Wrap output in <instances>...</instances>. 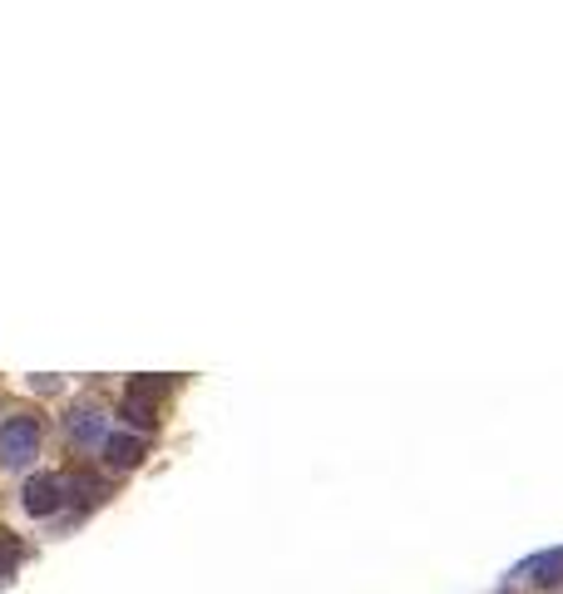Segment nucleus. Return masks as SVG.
Wrapping results in <instances>:
<instances>
[{
    "instance_id": "4",
    "label": "nucleus",
    "mask_w": 563,
    "mask_h": 594,
    "mask_svg": "<svg viewBox=\"0 0 563 594\" xmlns=\"http://www.w3.org/2000/svg\"><path fill=\"white\" fill-rule=\"evenodd\" d=\"M105 456H109V465L128 471V465L144 461V441H138V436H109V441H105Z\"/></svg>"
},
{
    "instance_id": "7",
    "label": "nucleus",
    "mask_w": 563,
    "mask_h": 594,
    "mask_svg": "<svg viewBox=\"0 0 563 594\" xmlns=\"http://www.w3.org/2000/svg\"><path fill=\"white\" fill-rule=\"evenodd\" d=\"M169 391H173V381L149 377V381H134V387H128V397H134V401H144V407H154V401H159V397H169Z\"/></svg>"
},
{
    "instance_id": "5",
    "label": "nucleus",
    "mask_w": 563,
    "mask_h": 594,
    "mask_svg": "<svg viewBox=\"0 0 563 594\" xmlns=\"http://www.w3.org/2000/svg\"><path fill=\"white\" fill-rule=\"evenodd\" d=\"M21 555H25L21 535H11V530L0 525V580H5V574H15V565H21Z\"/></svg>"
},
{
    "instance_id": "1",
    "label": "nucleus",
    "mask_w": 563,
    "mask_h": 594,
    "mask_svg": "<svg viewBox=\"0 0 563 594\" xmlns=\"http://www.w3.org/2000/svg\"><path fill=\"white\" fill-rule=\"evenodd\" d=\"M40 456V422L35 416H11L0 426V461L5 465H30Z\"/></svg>"
},
{
    "instance_id": "6",
    "label": "nucleus",
    "mask_w": 563,
    "mask_h": 594,
    "mask_svg": "<svg viewBox=\"0 0 563 594\" xmlns=\"http://www.w3.org/2000/svg\"><path fill=\"white\" fill-rule=\"evenodd\" d=\"M529 580H539V584H559V580H563V550L539 555V560L529 565Z\"/></svg>"
},
{
    "instance_id": "3",
    "label": "nucleus",
    "mask_w": 563,
    "mask_h": 594,
    "mask_svg": "<svg viewBox=\"0 0 563 594\" xmlns=\"http://www.w3.org/2000/svg\"><path fill=\"white\" fill-rule=\"evenodd\" d=\"M64 426H70V436H75L79 446H99V441H105V411H99L95 401H79Z\"/></svg>"
},
{
    "instance_id": "2",
    "label": "nucleus",
    "mask_w": 563,
    "mask_h": 594,
    "mask_svg": "<svg viewBox=\"0 0 563 594\" xmlns=\"http://www.w3.org/2000/svg\"><path fill=\"white\" fill-rule=\"evenodd\" d=\"M64 506V475H30L25 481V510L30 516H54V510Z\"/></svg>"
},
{
    "instance_id": "8",
    "label": "nucleus",
    "mask_w": 563,
    "mask_h": 594,
    "mask_svg": "<svg viewBox=\"0 0 563 594\" xmlns=\"http://www.w3.org/2000/svg\"><path fill=\"white\" fill-rule=\"evenodd\" d=\"M124 422H128V426H144V432H154V426H159V416H154V407H144V401L128 397V401H124Z\"/></svg>"
}]
</instances>
